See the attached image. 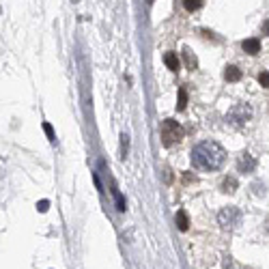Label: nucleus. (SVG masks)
<instances>
[{"mask_svg": "<svg viewBox=\"0 0 269 269\" xmlns=\"http://www.w3.org/2000/svg\"><path fill=\"white\" fill-rule=\"evenodd\" d=\"M164 65L168 67L170 71H179V67H181V61H179L177 52H166L164 54Z\"/></svg>", "mask_w": 269, "mask_h": 269, "instance_id": "obj_8", "label": "nucleus"}, {"mask_svg": "<svg viewBox=\"0 0 269 269\" xmlns=\"http://www.w3.org/2000/svg\"><path fill=\"white\" fill-rule=\"evenodd\" d=\"M224 159H226V151L215 140H202L192 149V164L198 170L213 172L224 164Z\"/></svg>", "mask_w": 269, "mask_h": 269, "instance_id": "obj_1", "label": "nucleus"}, {"mask_svg": "<svg viewBox=\"0 0 269 269\" xmlns=\"http://www.w3.org/2000/svg\"><path fill=\"white\" fill-rule=\"evenodd\" d=\"M250 118H252V108L248 104H237L232 106L229 110V115H226V121L231 125H235V127H241V125H246Z\"/></svg>", "mask_w": 269, "mask_h": 269, "instance_id": "obj_4", "label": "nucleus"}, {"mask_svg": "<svg viewBox=\"0 0 269 269\" xmlns=\"http://www.w3.org/2000/svg\"><path fill=\"white\" fill-rule=\"evenodd\" d=\"M37 209H39L41 213H45L47 209H50V202H47V200H41V202H37Z\"/></svg>", "mask_w": 269, "mask_h": 269, "instance_id": "obj_18", "label": "nucleus"}, {"mask_svg": "<svg viewBox=\"0 0 269 269\" xmlns=\"http://www.w3.org/2000/svg\"><path fill=\"white\" fill-rule=\"evenodd\" d=\"M112 194H115V200H116V209H118V211H125V209H127V207H125V198H123V194L118 192L115 185H112Z\"/></svg>", "mask_w": 269, "mask_h": 269, "instance_id": "obj_13", "label": "nucleus"}, {"mask_svg": "<svg viewBox=\"0 0 269 269\" xmlns=\"http://www.w3.org/2000/svg\"><path fill=\"white\" fill-rule=\"evenodd\" d=\"M237 170L243 172V175H246V172H254L256 170V159L250 153H241L237 159Z\"/></svg>", "mask_w": 269, "mask_h": 269, "instance_id": "obj_5", "label": "nucleus"}, {"mask_svg": "<svg viewBox=\"0 0 269 269\" xmlns=\"http://www.w3.org/2000/svg\"><path fill=\"white\" fill-rule=\"evenodd\" d=\"M155 2V0H147V4H153Z\"/></svg>", "mask_w": 269, "mask_h": 269, "instance_id": "obj_21", "label": "nucleus"}, {"mask_svg": "<svg viewBox=\"0 0 269 269\" xmlns=\"http://www.w3.org/2000/svg\"><path fill=\"white\" fill-rule=\"evenodd\" d=\"M241 47L246 54H250V56H256V54L261 52V41L259 39H246L241 43Z\"/></svg>", "mask_w": 269, "mask_h": 269, "instance_id": "obj_7", "label": "nucleus"}, {"mask_svg": "<svg viewBox=\"0 0 269 269\" xmlns=\"http://www.w3.org/2000/svg\"><path fill=\"white\" fill-rule=\"evenodd\" d=\"M259 84L263 88H269V71H263V74L259 76Z\"/></svg>", "mask_w": 269, "mask_h": 269, "instance_id": "obj_16", "label": "nucleus"}, {"mask_svg": "<svg viewBox=\"0 0 269 269\" xmlns=\"http://www.w3.org/2000/svg\"><path fill=\"white\" fill-rule=\"evenodd\" d=\"M222 192H226V194L237 192V179H235V177H224V181H222Z\"/></svg>", "mask_w": 269, "mask_h": 269, "instance_id": "obj_11", "label": "nucleus"}, {"mask_svg": "<svg viewBox=\"0 0 269 269\" xmlns=\"http://www.w3.org/2000/svg\"><path fill=\"white\" fill-rule=\"evenodd\" d=\"M241 77H243V71L239 67H235V65H229V67L224 69V80L226 82H239Z\"/></svg>", "mask_w": 269, "mask_h": 269, "instance_id": "obj_6", "label": "nucleus"}, {"mask_svg": "<svg viewBox=\"0 0 269 269\" xmlns=\"http://www.w3.org/2000/svg\"><path fill=\"white\" fill-rule=\"evenodd\" d=\"M241 220H243V213H241V209H237V207H224L218 215V222L224 231L237 229V226L241 224Z\"/></svg>", "mask_w": 269, "mask_h": 269, "instance_id": "obj_3", "label": "nucleus"}, {"mask_svg": "<svg viewBox=\"0 0 269 269\" xmlns=\"http://www.w3.org/2000/svg\"><path fill=\"white\" fill-rule=\"evenodd\" d=\"M183 7L190 11V13H194V11H198L202 7V0H183Z\"/></svg>", "mask_w": 269, "mask_h": 269, "instance_id": "obj_14", "label": "nucleus"}, {"mask_svg": "<svg viewBox=\"0 0 269 269\" xmlns=\"http://www.w3.org/2000/svg\"><path fill=\"white\" fill-rule=\"evenodd\" d=\"M175 222H177V229H179V231H183V232L190 229V218H188V213H185L183 209H179V211H177Z\"/></svg>", "mask_w": 269, "mask_h": 269, "instance_id": "obj_10", "label": "nucleus"}, {"mask_svg": "<svg viewBox=\"0 0 269 269\" xmlns=\"http://www.w3.org/2000/svg\"><path fill=\"white\" fill-rule=\"evenodd\" d=\"M183 136H185V129L175 118H166V121L161 123V142H164V147L170 149V147L179 145V142L183 140Z\"/></svg>", "mask_w": 269, "mask_h": 269, "instance_id": "obj_2", "label": "nucleus"}, {"mask_svg": "<svg viewBox=\"0 0 269 269\" xmlns=\"http://www.w3.org/2000/svg\"><path fill=\"white\" fill-rule=\"evenodd\" d=\"M43 129H45V134H47V140H50V142L56 140V136H54V129H52L50 123H43Z\"/></svg>", "mask_w": 269, "mask_h": 269, "instance_id": "obj_17", "label": "nucleus"}, {"mask_svg": "<svg viewBox=\"0 0 269 269\" xmlns=\"http://www.w3.org/2000/svg\"><path fill=\"white\" fill-rule=\"evenodd\" d=\"M183 63H185V67H188L190 71H194L196 67H198V61H196V56H194V52L190 50L188 45L183 47Z\"/></svg>", "mask_w": 269, "mask_h": 269, "instance_id": "obj_9", "label": "nucleus"}, {"mask_svg": "<svg viewBox=\"0 0 269 269\" xmlns=\"http://www.w3.org/2000/svg\"><path fill=\"white\" fill-rule=\"evenodd\" d=\"M263 35H267V37H269V17L263 22Z\"/></svg>", "mask_w": 269, "mask_h": 269, "instance_id": "obj_19", "label": "nucleus"}, {"mask_svg": "<svg viewBox=\"0 0 269 269\" xmlns=\"http://www.w3.org/2000/svg\"><path fill=\"white\" fill-rule=\"evenodd\" d=\"M93 181H95V185H97L99 192H104V190H101V183H99V177H97V175H93Z\"/></svg>", "mask_w": 269, "mask_h": 269, "instance_id": "obj_20", "label": "nucleus"}, {"mask_svg": "<svg viewBox=\"0 0 269 269\" xmlns=\"http://www.w3.org/2000/svg\"><path fill=\"white\" fill-rule=\"evenodd\" d=\"M127 151H129V136L123 134V136H121V157H123V159L127 157Z\"/></svg>", "mask_w": 269, "mask_h": 269, "instance_id": "obj_15", "label": "nucleus"}, {"mask_svg": "<svg viewBox=\"0 0 269 269\" xmlns=\"http://www.w3.org/2000/svg\"><path fill=\"white\" fill-rule=\"evenodd\" d=\"M185 108H188V91H185V86L179 88V101H177V110L183 112Z\"/></svg>", "mask_w": 269, "mask_h": 269, "instance_id": "obj_12", "label": "nucleus"}]
</instances>
